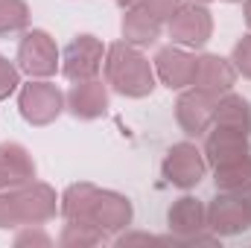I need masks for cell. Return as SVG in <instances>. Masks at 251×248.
<instances>
[{
	"instance_id": "cell-1",
	"label": "cell",
	"mask_w": 251,
	"mask_h": 248,
	"mask_svg": "<svg viewBox=\"0 0 251 248\" xmlns=\"http://www.w3.org/2000/svg\"><path fill=\"white\" fill-rule=\"evenodd\" d=\"M108 79L120 94H128V97H143L152 91L149 62L123 44H114L108 53Z\"/></svg>"
},
{
	"instance_id": "cell-2",
	"label": "cell",
	"mask_w": 251,
	"mask_h": 248,
	"mask_svg": "<svg viewBox=\"0 0 251 248\" xmlns=\"http://www.w3.org/2000/svg\"><path fill=\"white\" fill-rule=\"evenodd\" d=\"M53 193L47 187H32L15 196H0V228L26 219H47L53 213Z\"/></svg>"
},
{
	"instance_id": "cell-3",
	"label": "cell",
	"mask_w": 251,
	"mask_h": 248,
	"mask_svg": "<svg viewBox=\"0 0 251 248\" xmlns=\"http://www.w3.org/2000/svg\"><path fill=\"white\" fill-rule=\"evenodd\" d=\"M164 175L173 181L176 187H193L201 181L204 175V161L199 155L196 146L190 143H178L170 149L167 161H164Z\"/></svg>"
},
{
	"instance_id": "cell-4",
	"label": "cell",
	"mask_w": 251,
	"mask_h": 248,
	"mask_svg": "<svg viewBox=\"0 0 251 248\" xmlns=\"http://www.w3.org/2000/svg\"><path fill=\"white\" fill-rule=\"evenodd\" d=\"M59 111H62V94L53 85L35 82V85L24 88V94H21V114L29 123H50Z\"/></svg>"
},
{
	"instance_id": "cell-5",
	"label": "cell",
	"mask_w": 251,
	"mask_h": 248,
	"mask_svg": "<svg viewBox=\"0 0 251 248\" xmlns=\"http://www.w3.org/2000/svg\"><path fill=\"white\" fill-rule=\"evenodd\" d=\"M18 62L26 73H35V76H47L56 70V47L50 41L47 32H29L24 41H21V50H18Z\"/></svg>"
},
{
	"instance_id": "cell-6",
	"label": "cell",
	"mask_w": 251,
	"mask_h": 248,
	"mask_svg": "<svg viewBox=\"0 0 251 248\" xmlns=\"http://www.w3.org/2000/svg\"><path fill=\"white\" fill-rule=\"evenodd\" d=\"M100 59H102V47L100 41H94L91 35H79L70 47H67V62H64V73L76 82L91 79L100 70Z\"/></svg>"
},
{
	"instance_id": "cell-7",
	"label": "cell",
	"mask_w": 251,
	"mask_h": 248,
	"mask_svg": "<svg viewBox=\"0 0 251 248\" xmlns=\"http://www.w3.org/2000/svg\"><path fill=\"white\" fill-rule=\"evenodd\" d=\"M170 32H173L176 41L199 47L210 35V15L204 9H199V6H184V9H178V15H173Z\"/></svg>"
},
{
	"instance_id": "cell-8",
	"label": "cell",
	"mask_w": 251,
	"mask_h": 248,
	"mask_svg": "<svg viewBox=\"0 0 251 248\" xmlns=\"http://www.w3.org/2000/svg\"><path fill=\"white\" fill-rule=\"evenodd\" d=\"M251 225V210L249 201H240V198H216L213 207H210V228L219 231V234H237L243 228Z\"/></svg>"
},
{
	"instance_id": "cell-9",
	"label": "cell",
	"mask_w": 251,
	"mask_h": 248,
	"mask_svg": "<svg viewBox=\"0 0 251 248\" xmlns=\"http://www.w3.org/2000/svg\"><path fill=\"white\" fill-rule=\"evenodd\" d=\"M193 82L199 85V91L216 97V94H222V91H228L234 85V70H231V64L225 62V59H219V56H204V59L196 62Z\"/></svg>"
},
{
	"instance_id": "cell-10",
	"label": "cell",
	"mask_w": 251,
	"mask_h": 248,
	"mask_svg": "<svg viewBox=\"0 0 251 248\" xmlns=\"http://www.w3.org/2000/svg\"><path fill=\"white\" fill-rule=\"evenodd\" d=\"M207 155L216 167L222 164H231L237 158H246L249 155V143H246V131H237V128H216V134H210L207 140Z\"/></svg>"
},
{
	"instance_id": "cell-11",
	"label": "cell",
	"mask_w": 251,
	"mask_h": 248,
	"mask_svg": "<svg viewBox=\"0 0 251 248\" xmlns=\"http://www.w3.org/2000/svg\"><path fill=\"white\" fill-rule=\"evenodd\" d=\"M213 117V108H210V94L204 91H193V94H184L178 99V120L187 128L190 134H201L204 125L210 123Z\"/></svg>"
},
{
	"instance_id": "cell-12",
	"label": "cell",
	"mask_w": 251,
	"mask_h": 248,
	"mask_svg": "<svg viewBox=\"0 0 251 248\" xmlns=\"http://www.w3.org/2000/svg\"><path fill=\"white\" fill-rule=\"evenodd\" d=\"M158 73L161 79L170 85V88H181V85H190L193 76H196V59H190L187 53L181 50H161L158 53Z\"/></svg>"
},
{
	"instance_id": "cell-13",
	"label": "cell",
	"mask_w": 251,
	"mask_h": 248,
	"mask_svg": "<svg viewBox=\"0 0 251 248\" xmlns=\"http://www.w3.org/2000/svg\"><path fill=\"white\" fill-rule=\"evenodd\" d=\"M70 108L76 117H100L105 111V91L100 82H79L73 91H70Z\"/></svg>"
},
{
	"instance_id": "cell-14",
	"label": "cell",
	"mask_w": 251,
	"mask_h": 248,
	"mask_svg": "<svg viewBox=\"0 0 251 248\" xmlns=\"http://www.w3.org/2000/svg\"><path fill=\"white\" fill-rule=\"evenodd\" d=\"M32 173H35V167L21 146H15V143L0 146V187L32 178Z\"/></svg>"
},
{
	"instance_id": "cell-15",
	"label": "cell",
	"mask_w": 251,
	"mask_h": 248,
	"mask_svg": "<svg viewBox=\"0 0 251 248\" xmlns=\"http://www.w3.org/2000/svg\"><path fill=\"white\" fill-rule=\"evenodd\" d=\"M170 228L181 234H196L199 228H204V207L196 198H181L170 210Z\"/></svg>"
},
{
	"instance_id": "cell-16",
	"label": "cell",
	"mask_w": 251,
	"mask_h": 248,
	"mask_svg": "<svg viewBox=\"0 0 251 248\" xmlns=\"http://www.w3.org/2000/svg\"><path fill=\"white\" fill-rule=\"evenodd\" d=\"M158 18H152L146 9H134L128 12L123 21V32L128 41H137V44H152L158 38Z\"/></svg>"
},
{
	"instance_id": "cell-17",
	"label": "cell",
	"mask_w": 251,
	"mask_h": 248,
	"mask_svg": "<svg viewBox=\"0 0 251 248\" xmlns=\"http://www.w3.org/2000/svg\"><path fill=\"white\" fill-rule=\"evenodd\" d=\"M216 187L222 190H249L251 187V158H237L231 164L216 167Z\"/></svg>"
},
{
	"instance_id": "cell-18",
	"label": "cell",
	"mask_w": 251,
	"mask_h": 248,
	"mask_svg": "<svg viewBox=\"0 0 251 248\" xmlns=\"http://www.w3.org/2000/svg\"><path fill=\"white\" fill-rule=\"evenodd\" d=\"M216 123L228 125V128H237V131H249L251 128V111H249V102L240 99V97H228L219 102V108L213 111Z\"/></svg>"
},
{
	"instance_id": "cell-19",
	"label": "cell",
	"mask_w": 251,
	"mask_h": 248,
	"mask_svg": "<svg viewBox=\"0 0 251 248\" xmlns=\"http://www.w3.org/2000/svg\"><path fill=\"white\" fill-rule=\"evenodd\" d=\"M26 24V6L21 0H0V32H15Z\"/></svg>"
},
{
	"instance_id": "cell-20",
	"label": "cell",
	"mask_w": 251,
	"mask_h": 248,
	"mask_svg": "<svg viewBox=\"0 0 251 248\" xmlns=\"http://www.w3.org/2000/svg\"><path fill=\"white\" fill-rule=\"evenodd\" d=\"M143 9L152 18L164 21V18H173V12H178V0H143Z\"/></svg>"
},
{
	"instance_id": "cell-21",
	"label": "cell",
	"mask_w": 251,
	"mask_h": 248,
	"mask_svg": "<svg viewBox=\"0 0 251 248\" xmlns=\"http://www.w3.org/2000/svg\"><path fill=\"white\" fill-rule=\"evenodd\" d=\"M15 85H18V73H15V67L0 56V99L9 97V94L15 91Z\"/></svg>"
},
{
	"instance_id": "cell-22",
	"label": "cell",
	"mask_w": 251,
	"mask_h": 248,
	"mask_svg": "<svg viewBox=\"0 0 251 248\" xmlns=\"http://www.w3.org/2000/svg\"><path fill=\"white\" fill-rule=\"evenodd\" d=\"M234 59H237V67H240L246 76H251V35H246V38L237 44Z\"/></svg>"
},
{
	"instance_id": "cell-23",
	"label": "cell",
	"mask_w": 251,
	"mask_h": 248,
	"mask_svg": "<svg viewBox=\"0 0 251 248\" xmlns=\"http://www.w3.org/2000/svg\"><path fill=\"white\" fill-rule=\"evenodd\" d=\"M246 18H249V26H251V0L246 3Z\"/></svg>"
},
{
	"instance_id": "cell-24",
	"label": "cell",
	"mask_w": 251,
	"mask_h": 248,
	"mask_svg": "<svg viewBox=\"0 0 251 248\" xmlns=\"http://www.w3.org/2000/svg\"><path fill=\"white\" fill-rule=\"evenodd\" d=\"M249 210H251V198H249Z\"/></svg>"
}]
</instances>
